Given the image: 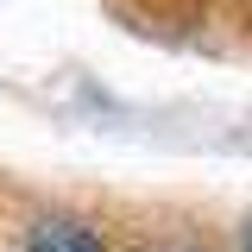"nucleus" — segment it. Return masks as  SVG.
Here are the masks:
<instances>
[{
	"label": "nucleus",
	"mask_w": 252,
	"mask_h": 252,
	"mask_svg": "<svg viewBox=\"0 0 252 252\" xmlns=\"http://www.w3.org/2000/svg\"><path fill=\"white\" fill-rule=\"evenodd\" d=\"M246 252H252V220H246Z\"/></svg>",
	"instance_id": "7ed1b4c3"
},
{
	"label": "nucleus",
	"mask_w": 252,
	"mask_h": 252,
	"mask_svg": "<svg viewBox=\"0 0 252 252\" xmlns=\"http://www.w3.org/2000/svg\"><path fill=\"white\" fill-rule=\"evenodd\" d=\"M158 252H202V246H158Z\"/></svg>",
	"instance_id": "f03ea898"
},
{
	"label": "nucleus",
	"mask_w": 252,
	"mask_h": 252,
	"mask_svg": "<svg viewBox=\"0 0 252 252\" xmlns=\"http://www.w3.org/2000/svg\"><path fill=\"white\" fill-rule=\"evenodd\" d=\"M32 252H101V246H94L76 220H38L32 227Z\"/></svg>",
	"instance_id": "f257e3e1"
}]
</instances>
